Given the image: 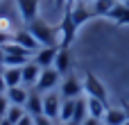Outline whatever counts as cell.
<instances>
[{
  "label": "cell",
  "instance_id": "6da1fadb",
  "mask_svg": "<svg viewBox=\"0 0 129 125\" xmlns=\"http://www.w3.org/2000/svg\"><path fill=\"white\" fill-rule=\"evenodd\" d=\"M27 30L34 34V39L39 41V46H59L61 39H59V30H54L45 18H34L27 23Z\"/></svg>",
  "mask_w": 129,
  "mask_h": 125
},
{
  "label": "cell",
  "instance_id": "7a4b0ae2",
  "mask_svg": "<svg viewBox=\"0 0 129 125\" xmlns=\"http://www.w3.org/2000/svg\"><path fill=\"white\" fill-rule=\"evenodd\" d=\"M61 80H63V75L52 66V68H43L41 71V75H39V80H36V91L39 93H50V91H54V89H59L61 87Z\"/></svg>",
  "mask_w": 129,
  "mask_h": 125
},
{
  "label": "cell",
  "instance_id": "3957f363",
  "mask_svg": "<svg viewBox=\"0 0 129 125\" xmlns=\"http://www.w3.org/2000/svg\"><path fill=\"white\" fill-rule=\"evenodd\" d=\"M61 98H82L84 96V80L77 75H66L59 87Z\"/></svg>",
  "mask_w": 129,
  "mask_h": 125
},
{
  "label": "cell",
  "instance_id": "277c9868",
  "mask_svg": "<svg viewBox=\"0 0 129 125\" xmlns=\"http://www.w3.org/2000/svg\"><path fill=\"white\" fill-rule=\"evenodd\" d=\"M82 80H84V96H95V98H100V100L107 102L109 93H107V87L100 82L98 75H93V73H84Z\"/></svg>",
  "mask_w": 129,
  "mask_h": 125
},
{
  "label": "cell",
  "instance_id": "5b68a950",
  "mask_svg": "<svg viewBox=\"0 0 129 125\" xmlns=\"http://www.w3.org/2000/svg\"><path fill=\"white\" fill-rule=\"evenodd\" d=\"M61 102H63L61 93H54V91L43 93V116H45V118H50V121H59Z\"/></svg>",
  "mask_w": 129,
  "mask_h": 125
},
{
  "label": "cell",
  "instance_id": "8992f818",
  "mask_svg": "<svg viewBox=\"0 0 129 125\" xmlns=\"http://www.w3.org/2000/svg\"><path fill=\"white\" fill-rule=\"evenodd\" d=\"M68 11H70V18H73V23L79 27V25H84L86 20H91V16H93V9L88 7V2H84V0H77L75 5H68Z\"/></svg>",
  "mask_w": 129,
  "mask_h": 125
},
{
  "label": "cell",
  "instance_id": "52a82bcc",
  "mask_svg": "<svg viewBox=\"0 0 129 125\" xmlns=\"http://www.w3.org/2000/svg\"><path fill=\"white\" fill-rule=\"evenodd\" d=\"M59 52V46H41L36 52H34V61L41 66V68H52L54 66V57Z\"/></svg>",
  "mask_w": 129,
  "mask_h": 125
},
{
  "label": "cell",
  "instance_id": "ba28073f",
  "mask_svg": "<svg viewBox=\"0 0 129 125\" xmlns=\"http://www.w3.org/2000/svg\"><path fill=\"white\" fill-rule=\"evenodd\" d=\"M16 9L20 14V18L25 23L39 18V11H41V0H16Z\"/></svg>",
  "mask_w": 129,
  "mask_h": 125
},
{
  "label": "cell",
  "instance_id": "9c48e42d",
  "mask_svg": "<svg viewBox=\"0 0 129 125\" xmlns=\"http://www.w3.org/2000/svg\"><path fill=\"white\" fill-rule=\"evenodd\" d=\"M11 39H14V41L18 43V46H23L25 50H29V52H36V50L41 48V46H39V41L34 39V34H32V32H29L27 27H25V30H16Z\"/></svg>",
  "mask_w": 129,
  "mask_h": 125
},
{
  "label": "cell",
  "instance_id": "30bf717a",
  "mask_svg": "<svg viewBox=\"0 0 129 125\" xmlns=\"http://www.w3.org/2000/svg\"><path fill=\"white\" fill-rule=\"evenodd\" d=\"M20 71H23V87H27V89L32 87V89H34V87H36V80H39V75H41L43 68L32 59V61H27Z\"/></svg>",
  "mask_w": 129,
  "mask_h": 125
},
{
  "label": "cell",
  "instance_id": "8fae6325",
  "mask_svg": "<svg viewBox=\"0 0 129 125\" xmlns=\"http://www.w3.org/2000/svg\"><path fill=\"white\" fill-rule=\"evenodd\" d=\"M29 91L32 89H27V87H11V89H7V100L11 102V105H18V107H25L27 105V98H29Z\"/></svg>",
  "mask_w": 129,
  "mask_h": 125
},
{
  "label": "cell",
  "instance_id": "7c38bea8",
  "mask_svg": "<svg viewBox=\"0 0 129 125\" xmlns=\"http://www.w3.org/2000/svg\"><path fill=\"white\" fill-rule=\"evenodd\" d=\"M25 112L29 116H43V93H39L36 89L29 91V98H27V105H25Z\"/></svg>",
  "mask_w": 129,
  "mask_h": 125
},
{
  "label": "cell",
  "instance_id": "4fadbf2b",
  "mask_svg": "<svg viewBox=\"0 0 129 125\" xmlns=\"http://www.w3.org/2000/svg\"><path fill=\"white\" fill-rule=\"evenodd\" d=\"M86 98V109H88V116H93V118H104V114H107V109H109V105L104 102V100H100V98H95V96H84Z\"/></svg>",
  "mask_w": 129,
  "mask_h": 125
},
{
  "label": "cell",
  "instance_id": "5bb4252c",
  "mask_svg": "<svg viewBox=\"0 0 129 125\" xmlns=\"http://www.w3.org/2000/svg\"><path fill=\"white\" fill-rule=\"evenodd\" d=\"M70 64H73L70 48H61V46H59V52H57V57H54V68H57L61 75H66V73L70 71Z\"/></svg>",
  "mask_w": 129,
  "mask_h": 125
},
{
  "label": "cell",
  "instance_id": "9a60e30c",
  "mask_svg": "<svg viewBox=\"0 0 129 125\" xmlns=\"http://www.w3.org/2000/svg\"><path fill=\"white\" fill-rule=\"evenodd\" d=\"M125 123H127V112L122 107H109L102 118V125H125Z\"/></svg>",
  "mask_w": 129,
  "mask_h": 125
},
{
  "label": "cell",
  "instance_id": "2e32d148",
  "mask_svg": "<svg viewBox=\"0 0 129 125\" xmlns=\"http://www.w3.org/2000/svg\"><path fill=\"white\" fill-rule=\"evenodd\" d=\"M20 68H23V66H20ZM20 68H18V66H5L2 77H5V82H7V89L23 84V71H20Z\"/></svg>",
  "mask_w": 129,
  "mask_h": 125
},
{
  "label": "cell",
  "instance_id": "e0dca14e",
  "mask_svg": "<svg viewBox=\"0 0 129 125\" xmlns=\"http://www.w3.org/2000/svg\"><path fill=\"white\" fill-rule=\"evenodd\" d=\"M107 18H111V20H116L118 25H129V9L127 5H122V2H118L111 11H109V16Z\"/></svg>",
  "mask_w": 129,
  "mask_h": 125
},
{
  "label": "cell",
  "instance_id": "ac0fdd59",
  "mask_svg": "<svg viewBox=\"0 0 129 125\" xmlns=\"http://www.w3.org/2000/svg\"><path fill=\"white\" fill-rule=\"evenodd\" d=\"M75 107H77V98H63V102H61V112H59V123H63V121H73V116H75Z\"/></svg>",
  "mask_w": 129,
  "mask_h": 125
},
{
  "label": "cell",
  "instance_id": "d6986e66",
  "mask_svg": "<svg viewBox=\"0 0 129 125\" xmlns=\"http://www.w3.org/2000/svg\"><path fill=\"white\" fill-rule=\"evenodd\" d=\"M118 5V0H95L91 5L93 9V16H109V11Z\"/></svg>",
  "mask_w": 129,
  "mask_h": 125
},
{
  "label": "cell",
  "instance_id": "ffe728a7",
  "mask_svg": "<svg viewBox=\"0 0 129 125\" xmlns=\"http://www.w3.org/2000/svg\"><path fill=\"white\" fill-rule=\"evenodd\" d=\"M86 118H88V109H86V98L82 96V98H77V107H75V116H73V121H77V123L82 125Z\"/></svg>",
  "mask_w": 129,
  "mask_h": 125
},
{
  "label": "cell",
  "instance_id": "44dd1931",
  "mask_svg": "<svg viewBox=\"0 0 129 125\" xmlns=\"http://www.w3.org/2000/svg\"><path fill=\"white\" fill-rule=\"evenodd\" d=\"M25 114H27V112H25V107H18V105H9V109H7V116H5V118H7V121H11V123L16 125L18 121H20V118H23V116H25Z\"/></svg>",
  "mask_w": 129,
  "mask_h": 125
},
{
  "label": "cell",
  "instance_id": "7402d4cb",
  "mask_svg": "<svg viewBox=\"0 0 129 125\" xmlns=\"http://www.w3.org/2000/svg\"><path fill=\"white\" fill-rule=\"evenodd\" d=\"M9 105H11V102H9V100H7V96L2 93V96H0V118H5V116H7Z\"/></svg>",
  "mask_w": 129,
  "mask_h": 125
},
{
  "label": "cell",
  "instance_id": "603a6c76",
  "mask_svg": "<svg viewBox=\"0 0 129 125\" xmlns=\"http://www.w3.org/2000/svg\"><path fill=\"white\" fill-rule=\"evenodd\" d=\"M34 125H54V121H50V118H45V116H36V118H34Z\"/></svg>",
  "mask_w": 129,
  "mask_h": 125
},
{
  "label": "cell",
  "instance_id": "cb8c5ba5",
  "mask_svg": "<svg viewBox=\"0 0 129 125\" xmlns=\"http://www.w3.org/2000/svg\"><path fill=\"white\" fill-rule=\"evenodd\" d=\"M16 125H34V116H29V114H25V116H23V118H20V121H18Z\"/></svg>",
  "mask_w": 129,
  "mask_h": 125
},
{
  "label": "cell",
  "instance_id": "d4e9b609",
  "mask_svg": "<svg viewBox=\"0 0 129 125\" xmlns=\"http://www.w3.org/2000/svg\"><path fill=\"white\" fill-rule=\"evenodd\" d=\"M82 125H102V121H100V118H93V116H88V118H86Z\"/></svg>",
  "mask_w": 129,
  "mask_h": 125
},
{
  "label": "cell",
  "instance_id": "484cf974",
  "mask_svg": "<svg viewBox=\"0 0 129 125\" xmlns=\"http://www.w3.org/2000/svg\"><path fill=\"white\" fill-rule=\"evenodd\" d=\"M2 93H7V82H5V77L0 75V96Z\"/></svg>",
  "mask_w": 129,
  "mask_h": 125
},
{
  "label": "cell",
  "instance_id": "4316f807",
  "mask_svg": "<svg viewBox=\"0 0 129 125\" xmlns=\"http://www.w3.org/2000/svg\"><path fill=\"white\" fill-rule=\"evenodd\" d=\"M0 66H5V50H2V46H0Z\"/></svg>",
  "mask_w": 129,
  "mask_h": 125
},
{
  "label": "cell",
  "instance_id": "83f0119b",
  "mask_svg": "<svg viewBox=\"0 0 129 125\" xmlns=\"http://www.w3.org/2000/svg\"><path fill=\"white\" fill-rule=\"evenodd\" d=\"M59 125H79L77 121H63V123H59Z\"/></svg>",
  "mask_w": 129,
  "mask_h": 125
},
{
  "label": "cell",
  "instance_id": "f1b7e54d",
  "mask_svg": "<svg viewBox=\"0 0 129 125\" xmlns=\"http://www.w3.org/2000/svg\"><path fill=\"white\" fill-rule=\"evenodd\" d=\"M0 125H14L11 121H7V118H0Z\"/></svg>",
  "mask_w": 129,
  "mask_h": 125
},
{
  "label": "cell",
  "instance_id": "f546056e",
  "mask_svg": "<svg viewBox=\"0 0 129 125\" xmlns=\"http://www.w3.org/2000/svg\"><path fill=\"white\" fill-rule=\"evenodd\" d=\"M75 2H77V0H68V5H75Z\"/></svg>",
  "mask_w": 129,
  "mask_h": 125
},
{
  "label": "cell",
  "instance_id": "4dcf8cb0",
  "mask_svg": "<svg viewBox=\"0 0 129 125\" xmlns=\"http://www.w3.org/2000/svg\"><path fill=\"white\" fill-rule=\"evenodd\" d=\"M84 2H88V5H93V2H95V0H84Z\"/></svg>",
  "mask_w": 129,
  "mask_h": 125
},
{
  "label": "cell",
  "instance_id": "1f68e13d",
  "mask_svg": "<svg viewBox=\"0 0 129 125\" xmlns=\"http://www.w3.org/2000/svg\"><path fill=\"white\" fill-rule=\"evenodd\" d=\"M2 71H5V66H0V75H2Z\"/></svg>",
  "mask_w": 129,
  "mask_h": 125
},
{
  "label": "cell",
  "instance_id": "d6a6232c",
  "mask_svg": "<svg viewBox=\"0 0 129 125\" xmlns=\"http://www.w3.org/2000/svg\"><path fill=\"white\" fill-rule=\"evenodd\" d=\"M118 2H129V0H118Z\"/></svg>",
  "mask_w": 129,
  "mask_h": 125
},
{
  "label": "cell",
  "instance_id": "836d02e7",
  "mask_svg": "<svg viewBox=\"0 0 129 125\" xmlns=\"http://www.w3.org/2000/svg\"><path fill=\"white\" fill-rule=\"evenodd\" d=\"M125 125H129V118H127V123H125Z\"/></svg>",
  "mask_w": 129,
  "mask_h": 125
}]
</instances>
